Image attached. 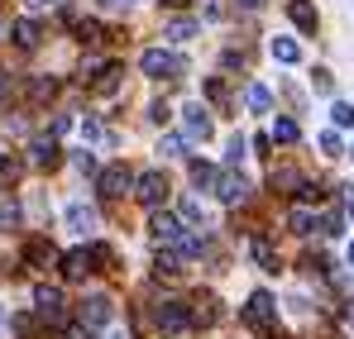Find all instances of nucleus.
<instances>
[{
    "label": "nucleus",
    "mask_w": 354,
    "mask_h": 339,
    "mask_svg": "<svg viewBox=\"0 0 354 339\" xmlns=\"http://www.w3.org/2000/svg\"><path fill=\"white\" fill-rule=\"evenodd\" d=\"M239 320H244L254 335H273V325H278V301H273L268 291H254L249 306L239 311Z\"/></svg>",
    "instance_id": "obj_1"
},
{
    "label": "nucleus",
    "mask_w": 354,
    "mask_h": 339,
    "mask_svg": "<svg viewBox=\"0 0 354 339\" xmlns=\"http://www.w3.org/2000/svg\"><path fill=\"white\" fill-rule=\"evenodd\" d=\"M139 67H144V77H153V81H177V77L187 72V62L177 53H168V48H144Z\"/></svg>",
    "instance_id": "obj_2"
},
{
    "label": "nucleus",
    "mask_w": 354,
    "mask_h": 339,
    "mask_svg": "<svg viewBox=\"0 0 354 339\" xmlns=\"http://www.w3.org/2000/svg\"><path fill=\"white\" fill-rule=\"evenodd\" d=\"M153 325H158L163 335H177V330H187V325H192V311H187L182 301L168 296V301H158V306H153Z\"/></svg>",
    "instance_id": "obj_3"
},
{
    "label": "nucleus",
    "mask_w": 354,
    "mask_h": 339,
    "mask_svg": "<svg viewBox=\"0 0 354 339\" xmlns=\"http://www.w3.org/2000/svg\"><path fill=\"white\" fill-rule=\"evenodd\" d=\"M211 186H216V196H221L225 206H244V201H249V182H244L235 168L216 172V182H211Z\"/></svg>",
    "instance_id": "obj_4"
},
{
    "label": "nucleus",
    "mask_w": 354,
    "mask_h": 339,
    "mask_svg": "<svg viewBox=\"0 0 354 339\" xmlns=\"http://www.w3.org/2000/svg\"><path fill=\"white\" fill-rule=\"evenodd\" d=\"M129 186H134V172L124 168V163H111V168L96 177V191H101V196H111V201H115V196H124Z\"/></svg>",
    "instance_id": "obj_5"
},
{
    "label": "nucleus",
    "mask_w": 354,
    "mask_h": 339,
    "mask_svg": "<svg viewBox=\"0 0 354 339\" xmlns=\"http://www.w3.org/2000/svg\"><path fill=\"white\" fill-rule=\"evenodd\" d=\"M134 196H139L144 206L168 201V177H163V172H144V177H134Z\"/></svg>",
    "instance_id": "obj_6"
},
{
    "label": "nucleus",
    "mask_w": 354,
    "mask_h": 339,
    "mask_svg": "<svg viewBox=\"0 0 354 339\" xmlns=\"http://www.w3.org/2000/svg\"><path fill=\"white\" fill-rule=\"evenodd\" d=\"M34 306H39V320H48V325L62 320V291L58 287H34Z\"/></svg>",
    "instance_id": "obj_7"
},
{
    "label": "nucleus",
    "mask_w": 354,
    "mask_h": 339,
    "mask_svg": "<svg viewBox=\"0 0 354 339\" xmlns=\"http://www.w3.org/2000/svg\"><path fill=\"white\" fill-rule=\"evenodd\" d=\"M111 316H115V311H111V296H91V301H82V325H86L91 335H96L101 325H111Z\"/></svg>",
    "instance_id": "obj_8"
},
{
    "label": "nucleus",
    "mask_w": 354,
    "mask_h": 339,
    "mask_svg": "<svg viewBox=\"0 0 354 339\" xmlns=\"http://www.w3.org/2000/svg\"><path fill=\"white\" fill-rule=\"evenodd\" d=\"M211 139V115L206 106H187V144H206Z\"/></svg>",
    "instance_id": "obj_9"
},
{
    "label": "nucleus",
    "mask_w": 354,
    "mask_h": 339,
    "mask_svg": "<svg viewBox=\"0 0 354 339\" xmlns=\"http://www.w3.org/2000/svg\"><path fill=\"white\" fill-rule=\"evenodd\" d=\"M29 163H34V168H44V172H53V168L62 163V158H58V144H53V139H34Z\"/></svg>",
    "instance_id": "obj_10"
},
{
    "label": "nucleus",
    "mask_w": 354,
    "mask_h": 339,
    "mask_svg": "<svg viewBox=\"0 0 354 339\" xmlns=\"http://www.w3.org/2000/svg\"><path fill=\"white\" fill-rule=\"evenodd\" d=\"M62 220H67V229H77V234H91V229H96V211H91V206H82V201H72Z\"/></svg>",
    "instance_id": "obj_11"
},
{
    "label": "nucleus",
    "mask_w": 354,
    "mask_h": 339,
    "mask_svg": "<svg viewBox=\"0 0 354 339\" xmlns=\"http://www.w3.org/2000/svg\"><path fill=\"white\" fill-rule=\"evenodd\" d=\"M244 106H249L254 115H268V110H273V91L259 86V81H249V86H244Z\"/></svg>",
    "instance_id": "obj_12"
},
{
    "label": "nucleus",
    "mask_w": 354,
    "mask_h": 339,
    "mask_svg": "<svg viewBox=\"0 0 354 339\" xmlns=\"http://www.w3.org/2000/svg\"><path fill=\"white\" fill-rule=\"evenodd\" d=\"M10 34H15V43H19V48H39V43H44V29H39V19H19Z\"/></svg>",
    "instance_id": "obj_13"
},
{
    "label": "nucleus",
    "mask_w": 354,
    "mask_h": 339,
    "mask_svg": "<svg viewBox=\"0 0 354 339\" xmlns=\"http://www.w3.org/2000/svg\"><path fill=\"white\" fill-rule=\"evenodd\" d=\"M182 229L187 225H177L173 215H153V239L158 244H182Z\"/></svg>",
    "instance_id": "obj_14"
},
{
    "label": "nucleus",
    "mask_w": 354,
    "mask_h": 339,
    "mask_svg": "<svg viewBox=\"0 0 354 339\" xmlns=\"http://www.w3.org/2000/svg\"><path fill=\"white\" fill-rule=\"evenodd\" d=\"M288 14H292L297 29H306V34H316V24H321V19H316V10H311V0H292V5H288Z\"/></svg>",
    "instance_id": "obj_15"
},
{
    "label": "nucleus",
    "mask_w": 354,
    "mask_h": 339,
    "mask_svg": "<svg viewBox=\"0 0 354 339\" xmlns=\"http://www.w3.org/2000/svg\"><path fill=\"white\" fill-rule=\"evenodd\" d=\"M288 225H292V234H311V229H316V211L301 201V206H292V211H288Z\"/></svg>",
    "instance_id": "obj_16"
},
{
    "label": "nucleus",
    "mask_w": 354,
    "mask_h": 339,
    "mask_svg": "<svg viewBox=\"0 0 354 339\" xmlns=\"http://www.w3.org/2000/svg\"><path fill=\"white\" fill-rule=\"evenodd\" d=\"M196 34H201L196 19H173V24L163 29V39H173V43H187V39H196Z\"/></svg>",
    "instance_id": "obj_17"
},
{
    "label": "nucleus",
    "mask_w": 354,
    "mask_h": 339,
    "mask_svg": "<svg viewBox=\"0 0 354 339\" xmlns=\"http://www.w3.org/2000/svg\"><path fill=\"white\" fill-rule=\"evenodd\" d=\"M249 249H254V258H259V268H263V273H278V249H273L268 239H254Z\"/></svg>",
    "instance_id": "obj_18"
},
{
    "label": "nucleus",
    "mask_w": 354,
    "mask_h": 339,
    "mask_svg": "<svg viewBox=\"0 0 354 339\" xmlns=\"http://www.w3.org/2000/svg\"><path fill=\"white\" fill-rule=\"evenodd\" d=\"M297 134H301V129H297V119L283 115V119H273V134H268V139H273V144H297Z\"/></svg>",
    "instance_id": "obj_19"
},
{
    "label": "nucleus",
    "mask_w": 354,
    "mask_h": 339,
    "mask_svg": "<svg viewBox=\"0 0 354 339\" xmlns=\"http://www.w3.org/2000/svg\"><path fill=\"white\" fill-rule=\"evenodd\" d=\"M268 182H273V186H292V191H301V186H306L297 168H273V172H268Z\"/></svg>",
    "instance_id": "obj_20"
},
{
    "label": "nucleus",
    "mask_w": 354,
    "mask_h": 339,
    "mask_svg": "<svg viewBox=\"0 0 354 339\" xmlns=\"http://www.w3.org/2000/svg\"><path fill=\"white\" fill-rule=\"evenodd\" d=\"M153 273H158V278H177V273H182V258H177L173 249L158 253V258H153Z\"/></svg>",
    "instance_id": "obj_21"
},
{
    "label": "nucleus",
    "mask_w": 354,
    "mask_h": 339,
    "mask_svg": "<svg viewBox=\"0 0 354 339\" xmlns=\"http://www.w3.org/2000/svg\"><path fill=\"white\" fill-rule=\"evenodd\" d=\"M24 258H34V263H58V253H53V244H48V239H34V244L24 249Z\"/></svg>",
    "instance_id": "obj_22"
},
{
    "label": "nucleus",
    "mask_w": 354,
    "mask_h": 339,
    "mask_svg": "<svg viewBox=\"0 0 354 339\" xmlns=\"http://www.w3.org/2000/svg\"><path fill=\"white\" fill-rule=\"evenodd\" d=\"M268 53L278 57V62H288V67H292L297 57H301V53H297V43H292V39H273V43H268Z\"/></svg>",
    "instance_id": "obj_23"
},
{
    "label": "nucleus",
    "mask_w": 354,
    "mask_h": 339,
    "mask_svg": "<svg viewBox=\"0 0 354 339\" xmlns=\"http://www.w3.org/2000/svg\"><path fill=\"white\" fill-rule=\"evenodd\" d=\"M115 86H120V67L111 62V67H101V77H96V91H101V96H111Z\"/></svg>",
    "instance_id": "obj_24"
},
{
    "label": "nucleus",
    "mask_w": 354,
    "mask_h": 339,
    "mask_svg": "<svg viewBox=\"0 0 354 339\" xmlns=\"http://www.w3.org/2000/svg\"><path fill=\"white\" fill-rule=\"evenodd\" d=\"M158 153H163V158H187V139H177V134L158 139Z\"/></svg>",
    "instance_id": "obj_25"
},
{
    "label": "nucleus",
    "mask_w": 354,
    "mask_h": 339,
    "mask_svg": "<svg viewBox=\"0 0 354 339\" xmlns=\"http://www.w3.org/2000/svg\"><path fill=\"white\" fill-rule=\"evenodd\" d=\"M330 119H335V129H354V106H350V101H335Z\"/></svg>",
    "instance_id": "obj_26"
},
{
    "label": "nucleus",
    "mask_w": 354,
    "mask_h": 339,
    "mask_svg": "<svg viewBox=\"0 0 354 339\" xmlns=\"http://www.w3.org/2000/svg\"><path fill=\"white\" fill-rule=\"evenodd\" d=\"M192 182H196V186H211V182H216V168L201 163V158H192Z\"/></svg>",
    "instance_id": "obj_27"
},
{
    "label": "nucleus",
    "mask_w": 354,
    "mask_h": 339,
    "mask_svg": "<svg viewBox=\"0 0 354 339\" xmlns=\"http://www.w3.org/2000/svg\"><path fill=\"white\" fill-rule=\"evenodd\" d=\"M311 86H316L321 96H330V91H335V77H330L326 67H316V72H311Z\"/></svg>",
    "instance_id": "obj_28"
},
{
    "label": "nucleus",
    "mask_w": 354,
    "mask_h": 339,
    "mask_svg": "<svg viewBox=\"0 0 354 339\" xmlns=\"http://www.w3.org/2000/svg\"><path fill=\"white\" fill-rule=\"evenodd\" d=\"M321 148H326V158H345V148H340V134H335V129H326V134H321Z\"/></svg>",
    "instance_id": "obj_29"
},
{
    "label": "nucleus",
    "mask_w": 354,
    "mask_h": 339,
    "mask_svg": "<svg viewBox=\"0 0 354 339\" xmlns=\"http://www.w3.org/2000/svg\"><path fill=\"white\" fill-rule=\"evenodd\" d=\"M19 225V206L15 201H0V229H15Z\"/></svg>",
    "instance_id": "obj_30"
},
{
    "label": "nucleus",
    "mask_w": 354,
    "mask_h": 339,
    "mask_svg": "<svg viewBox=\"0 0 354 339\" xmlns=\"http://www.w3.org/2000/svg\"><path fill=\"white\" fill-rule=\"evenodd\" d=\"M82 134H86L91 144H101V139H111V134H106V124H101V119H91V115H86V124H82Z\"/></svg>",
    "instance_id": "obj_31"
},
{
    "label": "nucleus",
    "mask_w": 354,
    "mask_h": 339,
    "mask_svg": "<svg viewBox=\"0 0 354 339\" xmlns=\"http://www.w3.org/2000/svg\"><path fill=\"white\" fill-rule=\"evenodd\" d=\"M182 215H187L192 225H201V220H206V211H201V201H187V206H182Z\"/></svg>",
    "instance_id": "obj_32"
},
{
    "label": "nucleus",
    "mask_w": 354,
    "mask_h": 339,
    "mask_svg": "<svg viewBox=\"0 0 354 339\" xmlns=\"http://www.w3.org/2000/svg\"><path fill=\"white\" fill-rule=\"evenodd\" d=\"M48 96H53V81L39 77V81H34V101H48Z\"/></svg>",
    "instance_id": "obj_33"
},
{
    "label": "nucleus",
    "mask_w": 354,
    "mask_h": 339,
    "mask_svg": "<svg viewBox=\"0 0 354 339\" xmlns=\"http://www.w3.org/2000/svg\"><path fill=\"white\" fill-rule=\"evenodd\" d=\"M244 148H249V144L235 134V139H230V163H239V158H244Z\"/></svg>",
    "instance_id": "obj_34"
},
{
    "label": "nucleus",
    "mask_w": 354,
    "mask_h": 339,
    "mask_svg": "<svg viewBox=\"0 0 354 339\" xmlns=\"http://www.w3.org/2000/svg\"><path fill=\"white\" fill-rule=\"evenodd\" d=\"M77 168H82V172H96V158H91V153L82 148V153H77Z\"/></svg>",
    "instance_id": "obj_35"
},
{
    "label": "nucleus",
    "mask_w": 354,
    "mask_h": 339,
    "mask_svg": "<svg viewBox=\"0 0 354 339\" xmlns=\"http://www.w3.org/2000/svg\"><path fill=\"white\" fill-rule=\"evenodd\" d=\"M239 5H244V10H263L268 0H239Z\"/></svg>",
    "instance_id": "obj_36"
},
{
    "label": "nucleus",
    "mask_w": 354,
    "mask_h": 339,
    "mask_svg": "<svg viewBox=\"0 0 354 339\" xmlns=\"http://www.w3.org/2000/svg\"><path fill=\"white\" fill-rule=\"evenodd\" d=\"M5 96H10V77L0 72V101H5Z\"/></svg>",
    "instance_id": "obj_37"
},
{
    "label": "nucleus",
    "mask_w": 354,
    "mask_h": 339,
    "mask_svg": "<svg viewBox=\"0 0 354 339\" xmlns=\"http://www.w3.org/2000/svg\"><path fill=\"white\" fill-rule=\"evenodd\" d=\"M163 5H173V10H182V5H187V0H163Z\"/></svg>",
    "instance_id": "obj_38"
},
{
    "label": "nucleus",
    "mask_w": 354,
    "mask_h": 339,
    "mask_svg": "<svg viewBox=\"0 0 354 339\" xmlns=\"http://www.w3.org/2000/svg\"><path fill=\"white\" fill-rule=\"evenodd\" d=\"M29 5H34V10H39V5H48V0H29Z\"/></svg>",
    "instance_id": "obj_39"
},
{
    "label": "nucleus",
    "mask_w": 354,
    "mask_h": 339,
    "mask_svg": "<svg viewBox=\"0 0 354 339\" xmlns=\"http://www.w3.org/2000/svg\"><path fill=\"white\" fill-rule=\"evenodd\" d=\"M350 263H354V244H350Z\"/></svg>",
    "instance_id": "obj_40"
},
{
    "label": "nucleus",
    "mask_w": 354,
    "mask_h": 339,
    "mask_svg": "<svg viewBox=\"0 0 354 339\" xmlns=\"http://www.w3.org/2000/svg\"><path fill=\"white\" fill-rule=\"evenodd\" d=\"M0 325H5V311H0Z\"/></svg>",
    "instance_id": "obj_41"
},
{
    "label": "nucleus",
    "mask_w": 354,
    "mask_h": 339,
    "mask_svg": "<svg viewBox=\"0 0 354 339\" xmlns=\"http://www.w3.org/2000/svg\"><path fill=\"white\" fill-rule=\"evenodd\" d=\"M115 5H129V0H115Z\"/></svg>",
    "instance_id": "obj_42"
},
{
    "label": "nucleus",
    "mask_w": 354,
    "mask_h": 339,
    "mask_svg": "<svg viewBox=\"0 0 354 339\" xmlns=\"http://www.w3.org/2000/svg\"><path fill=\"white\" fill-rule=\"evenodd\" d=\"M350 215H354V201H350Z\"/></svg>",
    "instance_id": "obj_43"
},
{
    "label": "nucleus",
    "mask_w": 354,
    "mask_h": 339,
    "mask_svg": "<svg viewBox=\"0 0 354 339\" xmlns=\"http://www.w3.org/2000/svg\"><path fill=\"white\" fill-rule=\"evenodd\" d=\"M350 158H354V148H350Z\"/></svg>",
    "instance_id": "obj_44"
}]
</instances>
